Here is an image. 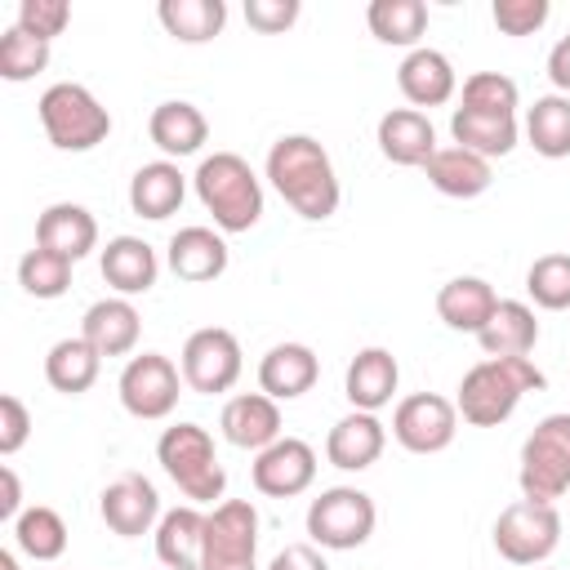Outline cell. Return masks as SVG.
<instances>
[{
  "label": "cell",
  "mask_w": 570,
  "mask_h": 570,
  "mask_svg": "<svg viewBox=\"0 0 570 570\" xmlns=\"http://www.w3.org/2000/svg\"><path fill=\"white\" fill-rule=\"evenodd\" d=\"M267 183L307 223H325L338 209V196H343L334 160H330V151L312 134H285V138L272 142V151H267Z\"/></svg>",
  "instance_id": "obj_1"
},
{
  "label": "cell",
  "mask_w": 570,
  "mask_h": 570,
  "mask_svg": "<svg viewBox=\"0 0 570 570\" xmlns=\"http://www.w3.org/2000/svg\"><path fill=\"white\" fill-rule=\"evenodd\" d=\"M548 379L530 356H485L481 365H472L459 383L454 410L463 414V423L472 428H499L503 419H512V410L521 405L525 392H539Z\"/></svg>",
  "instance_id": "obj_2"
},
{
  "label": "cell",
  "mask_w": 570,
  "mask_h": 570,
  "mask_svg": "<svg viewBox=\"0 0 570 570\" xmlns=\"http://www.w3.org/2000/svg\"><path fill=\"white\" fill-rule=\"evenodd\" d=\"M200 205L214 214L218 232H249L263 218V183L236 151H214L191 174Z\"/></svg>",
  "instance_id": "obj_3"
},
{
  "label": "cell",
  "mask_w": 570,
  "mask_h": 570,
  "mask_svg": "<svg viewBox=\"0 0 570 570\" xmlns=\"http://www.w3.org/2000/svg\"><path fill=\"white\" fill-rule=\"evenodd\" d=\"M156 459L165 476L191 499V503H214L227 490V468L218 463L214 436L200 423H174L156 441Z\"/></svg>",
  "instance_id": "obj_4"
},
{
  "label": "cell",
  "mask_w": 570,
  "mask_h": 570,
  "mask_svg": "<svg viewBox=\"0 0 570 570\" xmlns=\"http://www.w3.org/2000/svg\"><path fill=\"white\" fill-rule=\"evenodd\" d=\"M40 111V125H45V138L58 147V151H89L98 142H107L111 134V116L107 107L76 80H58L40 94L36 102Z\"/></svg>",
  "instance_id": "obj_5"
},
{
  "label": "cell",
  "mask_w": 570,
  "mask_h": 570,
  "mask_svg": "<svg viewBox=\"0 0 570 570\" xmlns=\"http://www.w3.org/2000/svg\"><path fill=\"white\" fill-rule=\"evenodd\" d=\"M521 499L552 503L570 490V414H548L521 445Z\"/></svg>",
  "instance_id": "obj_6"
},
{
  "label": "cell",
  "mask_w": 570,
  "mask_h": 570,
  "mask_svg": "<svg viewBox=\"0 0 570 570\" xmlns=\"http://www.w3.org/2000/svg\"><path fill=\"white\" fill-rule=\"evenodd\" d=\"M379 508L365 490L356 485H330L307 503V534L316 548L330 552H352L374 534Z\"/></svg>",
  "instance_id": "obj_7"
},
{
  "label": "cell",
  "mask_w": 570,
  "mask_h": 570,
  "mask_svg": "<svg viewBox=\"0 0 570 570\" xmlns=\"http://www.w3.org/2000/svg\"><path fill=\"white\" fill-rule=\"evenodd\" d=\"M200 570H258V512L249 499H223L205 512Z\"/></svg>",
  "instance_id": "obj_8"
},
{
  "label": "cell",
  "mask_w": 570,
  "mask_h": 570,
  "mask_svg": "<svg viewBox=\"0 0 570 570\" xmlns=\"http://www.w3.org/2000/svg\"><path fill=\"white\" fill-rule=\"evenodd\" d=\"M557 543H561V517L552 503L517 499L494 521V548L512 566H539L557 552Z\"/></svg>",
  "instance_id": "obj_9"
},
{
  "label": "cell",
  "mask_w": 570,
  "mask_h": 570,
  "mask_svg": "<svg viewBox=\"0 0 570 570\" xmlns=\"http://www.w3.org/2000/svg\"><path fill=\"white\" fill-rule=\"evenodd\" d=\"M178 370H183V383H187L191 392H200V396L232 392L236 379H240V370H245L236 334L223 330V325H205V330H196V334L183 343V361H178Z\"/></svg>",
  "instance_id": "obj_10"
},
{
  "label": "cell",
  "mask_w": 570,
  "mask_h": 570,
  "mask_svg": "<svg viewBox=\"0 0 570 570\" xmlns=\"http://www.w3.org/2000/svg\"><path fill=\"white\" fill-rule=\"evenodd\" d=\"M116 387H120V405L134 419H147V423L169 419L178 405V392H183V370L160 352H142V356L125 361Z\"/></svg>",
  "instance_id": "obj_11"
},
{
  "label": "cell",
  "mask_w": 570,
  "mask_h": 570,
  "mask_svg": "<svg viewBox=\"0 0 570 570\" xmlns=\"http://www.w3.org/2000/svg\"><path fill=\"white\" fill-rule=\"evenodd\" d=\"M454 432H459V410L436 392H414L392 414V436L410 454H441L454 441Z\"/></svg>",
  "instance_id": "obj_12"
},
{
  "label": "cell",
  "mask_w": 570,
  "mask_h": 570,
  "mask_svg": "<svg viewBox=\"0 0 570 570\" xmlns=\"http://www.w3.org/2000/svg\"><path fill=\"white\" fill-rule=\"evenodd\" d=\"M98 512H102L107 530L120 534V539L156 534V525H160V517H165V512H160V494H156V485H151L142 472H125V476H116L111 485H102Z\"/></svg>",
  "instance_id": "obj_13"
},
{
  "label": "cell",
  "mask_w": 570,
  "mask_h": 570,
  "mask_svg": "<svg viewBox=\"0 0 570 570\" xmlns=\"http://www.w3.org/2000/svg\"><path fill=\"white\" fill-rule=\"evenodd\" d=\"M316 481V450L298 436H281L254 454V490L267 499H294Z\"/></svg>",
  "instance_id": "obj_14"
},
{
  "label": "cell",
  "mask_w": 570,
  "mask_h": 570,
  "mask_svg": "<svg viewBox=\"0 0 570 570\" xmlns=\"http://www.w3.org/2000/svg\"><path fill=\"white\" fill-rule=\"evenodd\" d=\"M138 334H142V316L120 294L89 303L85 316H80V338L94 343L98 356H129L138 347Z\"/></svg>",
  "instance_id": "obj_15"
},
{
  "label": "cell",
  "mask_w": 570,
  "mask_h": 570,
  "mask_svg": "<svg viewBox=\"0 0 570 570\" xmlns=\"http://www.w3.org/2000/svg\"><path fill=\"white\" fill-rule=\"evenodd\" d=\"M396 85H401L405 102H414V111H419V107H441V102H450L454 89H459V76H454V62H450L441 49L419 45V49H410V53L401 58Z\"/></svg>",
  "instance_id": "obj_16"
},
{
  "label": "cell",
  "mask_w": 570,
  "mask_h": 570,
  "mask_svg": "<svg viewBox=\"0 0 570 570\" xmlns=\"http://www.w3.org/2000/svg\"><path fill=\"white\" fill-rule=\"evenodd\" d=\"M165 263L178 281L187 285H205V281H218L227 272V240L214 232V227H178L169 236V249H165Z\"/></svg>",
  "instance_id": "obj_17"
},
{
  "label": "cell",
  "mask_w": 570,
  "mask_h": 570,
  "mask_svg": "<svg viewBox=\"0 0 570 570\" xmlns=\"http://www.w3.org/2000/svg\"><path fill=\"white\" fill-rule=\"evenodd\" d=\"M218 428L223 436L236 445V450H267L272 441H281V410L267 392H240L223 405L218 414Z\"/></svg>",
  "instance_id": "obj_18"
},
{
  "label": "cell",
  "mask_w": 570,
  "mask_h": 570,
  "mask_svg": "<svg viewBox=\"0 0 570 570\" xmlns=\"http://www.w3.org/2000/svg\"><path fill=\"white\" fill-rule=\"evenodd\" d=\"M379 151H383V160H392V165H405V169H423L432 156H436V129H432V120L423 116V111H414V107H392V111H383V120H379Z\"/></svg>",
  "instance_id": "obj_19"
},
{
  "label": "cell",
  "mask_w": 570,
  "mask_h": 570,
  "mask_svg": "<svg viewBox=\"0 0 570 570\" xmlns=\"http://www.w3.org/2000/svg\"><path fill=\"white\" fill-rule=\"evenodd\" d=\"M383 445H387V428H383L374 414L352 410V414H343V419L330 428V436H325V459H330L334 468H343V472H365V468L379 463Z\"/></svg>",
  "instance_id": "obj_20"
},
{
  "label": "cell",
  "mask_w": 570,
  "mask_h": 570,
  "mask_svg": "<svg viewBox=\"0 0 570 570\" xmlns=\"http://www.w3.org/2000/svg\"><path fill=\"white\" fill-rule=\"evenodd\" d=\"M316 379H321V361L307 343H276L258 361V387L272 401H294V396L312 392Z\"/></svg>",
  "instance_id": "obj_21"
},
{
  "label": "cell",
  "mask_w": 570,
  "mask_h": 570,
  "mask_svg": "<svg viewBox=\"0 0 570 570\" xmlns=\"http://www.w3.org/2000/svg\"><path fill=\"white\" fill-rule=\"evenodd\" d=\"M98 267H102V281H107L120 298L147 294V289L156 285V276H160L156 249H151L147 240H138V236H111V240L102 245Z\"/></svg>",
  "instance_id": "obj_22"
},
{
  "label": "cell",
  "mask_w": 570,
  "mask_h": 570,
  "mask_svg": "<svg viewBox=\"0 0 570 570\" xmlns=\"http://www.w3.org/2000/svg\"><path fill=\"white\" fill-rule=\"evenodd\" d=\"M396 383H401V365H396V356H392L387 347H361V352L347 361L343 392H347L352 410L374 414V410H383V405L392 401Z\"/></svg>",
  "instance_id": "obj_23"
},
{
  "label": "cell",
  "mask_w": 570,
  "mask_h": 570,
  "mask_svg": "<svg viewBox=\"0 0 570 570\" xmlns=\"http://www.w3.org/2000/svg\"><path fill=\"white\" fill-rule=\"evenodd\" d=\"M36 245L40 249H53L71 263H80L94 245H98V223L85 205H71V200H58L49 209H40L36 218Z\"/></svg>",
  "instance_id": "obj_24"
},
{
  "label": "cell",
  "mask_w": 570,
  "mask_h": 570,
  "mask_svg": "<svg viewBox=\"0 0 570 570\" xmlns=\"http://www.w3.org/2000/svg\"><path fill=\"white\" fill-rule=\"evenodd\" d=\"M494 307H499V294L481 276H454L436 294V316L459 334H481L485 321L494 316Z\"/></svg>",
  "instance_id": "obj_25"
},
{
  "label": "cell",
  "mask_w": 570,
  "mask_h": 570,
  "mask_svg": "<svg viewBox=\"0 0 570 570\" xmlns=\"http://www.w3.org/2000/svg\"><path fill=\"white\" fill-rule=\"evenodd\" d=\"M183 196H187V178H183V169L174 160H151L129 178V209L138 218L160 223V218L178 214Z\"/></svg>",
  "instance_id": "obj_26"
},
{
  "label": "cell",
  "mask_w": 570,
  "mask_h": 570,
  "mask_svg": "<svg viewBox=\"0 0 570 570\" xmlns=\"http://www.w3.org/2000/svg\"><path fill=\"white\" fill-rule=\"evenodd\" d=\"M205 548V512L196 503L169 508L156 525V557L165 570H200Z\"/></svg>",
  "instance_id": "obj_27"
},
{
  "label": "cell",
  "mask_w": 570,
  "mask_h": 570,
  "mask_svg": "<svg viewBox=\"0 0 570 570\" xmlns=\"http://www.w3.org/2000/svg\"><path fill=\"white\" fill-rule=\"evenodd\" d=\"M147 134L151 142L165 151V156H196L209 138V120L196 102H183V98H169L151 111L147 120Z\"/></svg>",
  "instance_id": "obj_28"
},
{
  "label": "cell",
  "mask_w": 570,
  "mask_h": 570,
  "mask_svg": "<svg viewBox=\"0 0 570 570\" xmlns=\"http://www.w3.org/2000/svg\"><path fill=\"white\" fill-rule=\"evenodd\" d=\"M428 183L441 191V196H454V200H472L490 187L494 169L485 156L468 151V147H436V156L423 165Z\"/></svg>",
  "instance_id": "obj_29"
},
{
  "label": "cell",
  "mask_w": 570,
  "mask_h": 570,
  "mask_svg": "<svg viewBox=\"0 0 570 570\" xmlns=\"http://www.w3.org/2000/svg\"><path fill=\"white\" fill-rule=\"evenodd\" d=\"M476 343L485 356H530L539 343L534 307H525L521 298H499V307L485 321V330L476 334Z\"/></svg>",
  "instance_id": "obj_30"
},
{
  "label": "cell",
  "mask_w": 570,
  "mask_h": 570,
  "mask_svg": "<svg viewBox=\"0 0 570 570\" xmlns=\"http://www.w3.org/2000/svg\"><path fill=\"white\" fill-rule=\"evenodd\" d=\"M98 370H102V356L94 352V343H85L80 334L76 338H58L45 356V379L53 392L62 396H80L98 383Z\"/></svg>",
  "instance_id": "obj_31"
},
{
  "label": "cell",
  "mask_w": 570,
  "mask_h": 570,
  "mask_svg": "<svg viewBox=\"0 0 570 570\" xmlns=\"http://www.w3.org/2000/svg\"><path fill=\"white\" fill-rule=\"evenodd\" d=\"M450 134H454V147H468L485 160L494 156H508L517 147V116H485V111H468V107H454L450 116Z\"/></svg>",
  "instance_id": "obj_32"
},
{
  "label": "cell",
  "mask_w": 570,
  "mask_h": 570,
  "mask_svg": "<svg viewBox=\"0 0 570 570\" xmlns=\"http://www.w3.org/2000/svg\"><path fill=\"white\" fill-rule=\"evenodd\" d=\"M156 18H160V27H165L174 40H183V45H205V40H214V36L223 31L227 4H223V0H160Z\"/></svg>",
  "instance_id": "obj_33"
},
{
  "label": "cell",
  "mask_w": 570,
  "mask_h": 570,
  "mask_svg": "<svg viewBox=\"0 0 570 570\" xmlns=\"http://www.w3.org/2000/svg\"><path fill=\"white\" fill-rule=\"evenodd\" d=\"M365 22H370L374 40L396 45V49H419V40L428 31V4L423 0H374L365 9Z\"/></svg>",
  "instance_id": "obj_34"
},
{
  "label": "cell",
  "mask_w": 570,
  "mask_h": 570,
  "mask_svg": "<svg viewBox=\"0 0 570 570\" xmlns=\"http://www.w3.org/2000/svg\"><path fill=\"white\" fill-rule=\"evenodd\" d=\"M525 138L539 156L561 160L570 156V98L566 94H543L525 111Z\"/></svg>",
  "instance_id": "obj_35"
},
{
  "label": "cell",
  "mask_w": 570,
  "mask_h": 570,
  "mask_svg": "<svg viewBox=\"0 0 570 570\" xmlns=\"http://www.w3.org/2000/svg\"><path fill=\"white\" fill-rule=\"evenodd\" d=\"M13 543L18 552H27L31 561H58L67 552V521L45 508V503H31L22 508V517L13 521Z\"/></svg>",
  "instance_id": "obj_36"
},
{
  "label": "cell",
  "mask_w": 570,
  "mask_h": 570,
  "mask_svg": "<svg viewBox=\"0 0 570 570\" xmlns=\"http://www.w3.org/2000/svg\"><path fill=\"white\" fill-rule=\"evenodd\" d=\"M18 285L31 298H62L71 289V258L53 254V249H27L18 263Z\"/></svg>",
  "instance_id": "obj_37"
},
{
  "label": "cell",
  "mask_w": 570,
  "mask_h": 570,
  "mask_svg": "<svg viewBox=\"0 0 570 570\" xmlns=\"http://www.w3.org/2000/svg\"><path fill=\"white\" fill-rule=\"evenodd\" d=\"M525 294L543 312H566L570 307V254H539L525 272Z\"/></svg>",
  "instance_id": "obj_38"
},
{
  "label": "cell",
  "mask_w": 570,
  "mask_h": 570,
  "mask_svg": "<svg viewBox=\"0 0 570 570\" xmlns=\"http://www.w3.org/2000/svg\"><path fill=\"white\" fill-rule=\"evenodd\" d=\"M45 67H49V40L27 36L22 27H9V31L0 36V76H4V80L22 85V80L40 76Z\"/></svg>",
  "instance_id": "obj_39"
},
{
  "label": "cell",
  "mask_w": 570,
  "mask_h": 570,
  "mask_svg": "<svg viewBox=\"0 0 570 570\" xmlns=\"http://www.w3.org/2000/svg\"><path fill=\"white\" fill-rule=\"evenodd\" d=\"M521 89L512 76L503 71H472L463 80V107L468 111H485V116H517Z\"/></svg>",
  "instance_id": "obj_40"
},
{
  "label": "cell",
  "mask_w": 570,
  "mask_h": 570,
  "mask_svg": "<svg viewBox=\"0 0 570 570\" xmlns=\"http://www.w3.org/2000/svg\"><path fill=\"white\" fill-rule=\"evenodd\" d=\"M71 22V4L67 0H22L18 4V22L27 36H40L53 45V36H62V27Z\"/></svg>",
  "instance_id": "obj_41"
},
{
  "label": "cell",
  "mask_w": 570,
  "mask_h": 570,
  "mask_svg": "<svg viewBox=\"0 0 570 570\" xmlns=\"http://www.w3.org/2000/svg\"><path fill=\"white\" fill-rule=\"evenodd\" d=\"M552 4L548 0H494L490 18L503 36H534L543 22H548Z\"/></svg>",
  "instance_id": "obj_42"
},
{
  "label": "cell",
  "mask_w": 570,
  "mask_h": 570,
  "mask_svg": "<svg viewBox=\"0 0 570 570\" xmlns=\"http://www.w3.org/2000/svg\"><path fill=\"white\" fill-rule=\"evenodd\" d=\"M303 4L298 0H245V22L263 36H276V31H289L298 22Z\"/></svg>",
  "instance_id": "obj_43"
},
{
  "label": "cell",
  "mask_w": 570,
  "mask_h": 570,
  "mask_svg": "<svg viewBox=\"0 0 570 570\" xmlns=\"http://www.w3.org/2000/svg\"><path fill=\"white\" fill-rule=\"evenodd\" d=\"M27 436H31V414H27V405H22L13 392H4V396H0V454H18V450L27 445Z\"/></svg>",
  "instance_id": "obj_44"
},
{
  "label": "cell",
  "mask_w": 570,
  "mask_h": 570,
  "mask_svg": "<svg viewBox=\"0 0 570 570\" xmlns=\"http://www.w3.org/2000/svg\"><path fill=\"white\" fill-rule=\"evenodd\" d=\"M267 570H330V566H325V557H321L316 543H289V548H281L272 557Z\"/></svg>",
  "instance_id": "obj_45"
},
{
  "label": "cell",
  "mask_w": 570,
  "mask_h": 570,
  "mask_svg": "<svg viewBox=\"0 0 570 570\" xmlns=\"http://www.w3.org/2000/svg\"><path fill=\"white\" fill-rule=\"evenodd\" d=\"M0 517L4 521H18L22 517V485H18V472L9 463L0 468Z\"/></svg>",
  "instance_id": "obj_46"
},
{
  "label": "cell",
  "mask_w": 570,
  "mask_h": 570,
  "mask_svg": "<svg viewBox=\"0 0 570 570\" xmlns=\"http://www.w3.org/2000/svg\"><path fill=\"white\" fill-rule=\"evenodd\" d=\"M548 76H552V85L570 98V36H561V40L552 45V53H548Z\"/></svg>",
  "instance_id": "obj_47"
},
{
  "label": "cell",
  "mask_w": 570,
  "mask_h": 570,
  "mask_svg": "<svg viewBox=\"0 0 570 570\" xmlns=\"http://www.w3.org/2000/svg\"><path fill=\"white\" fill-rule=\"evenodd\" d=\"M0 570H18V557H13V552H9V548H4V552H0Z\"/></svg>",
  "instance_id": "obj_48"
},
{
  "label": "cell",
  "mask_w": 570,
  "mask_h": 570,
  "mask_svg": "<svg viewBox=\"0 0 570 570\" xmlns=\"http://www.w3.org/2000/svg\"><path fill=\"white\" fill-rule=\"evenodd\" d=\"M534 570H539V566H534Z\"/></svg>",
  "instance_id": "obj_49"
}]
</instances>
